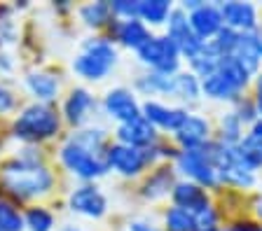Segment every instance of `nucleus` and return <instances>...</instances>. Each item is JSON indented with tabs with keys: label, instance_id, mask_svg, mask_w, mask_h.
<instances>
[{
	"label": "nucleus",
	"instance_id": "nucleus-36",
	"mask_svg": "<svg viewBox=\"0 0 262 231\" xmlns=\"http://www.w3.org/2000/svg\"><path fill=\"white\" fill-rule=\"evenodd\" d=\"M14 108V96L5 87H0V112H10Z\"/></svg>",
	"mask_w": 262,
	"mask_h": 231
},
{
	"label": "nucleus",
	"instance_id": "nucleus-10",
	"mask_svg": "<svg viewBox=\"0 0 262 231\" xmlns=\"http://www.w3.org/2000/svg\"><path fill=\"white\" fill-rule=\"evenodd\" d=\"M71 210L84 215V217H101V215L108 210V198L101 194V189L94 187V185H84V187H77L75 192L68 198Z\"/></svg>",
	"mask_w": 262,
	"mask_h": 231
},
{
	"label": "nucleus",
	"instance_id": "nucleus-12",
	"mask_svg": "<svg viewBox=\"0 0 262 231\" xmlns=\"http://www.w3.org/2000/svg\"><path fill=\"white\" fill-rule=\"evenodd\" d=\"M190 112L180 110V108H166L162 103H145L143 105V117H145L152 126L166 129V131H178L183 121L187 119Z\"/></svg>",
	"mask_w": 262,
	"mask_h": 231
},
{
	"label": "nucleus",
	"instance_id": "nucleus-39",
	"mask_svg": "<svg viewBox=\"0 0 262 231\" xmlns=\"http://www.w3.org/2000/svg\"><path fill=\"white\" fill-rule=\"evenodd\" d=\"M227 231H253L248 224H239V226H232V229H227Z\"/></svg>",
	"mask_w": 262,
	"mask_h": 231
},
{
	"label": "nucleus",
	"instance_id": "nucleus-17",
	"mask_svg": "<svg viewBox=\"0 0 262 231\" xmlns=\"http://www.w3.org/2000/svg\"><path fill=\"white\" fill-rule=\"evenodd\" d=\"M234 56L241 66L248 72H255L257 66H260L262 59V44H260V35L253 33H239V42L234 47Z\"/></svg>",
	"mask_w": 262,
	"mask_h": 231
},
{
	"label": "nucleus",
	"instance_id": "nucleus-42",
	"mask_svg": "<svg viewBox=\"0 0 262 231\" xmlns=\"http://www.w3.org/2000/svg\"><path fill=\"white\" fill-rule=\"evenodd\" d=\"M257 108H260V112H262V100H257Z\"/></svg>",
	"mask_w": 262,
	"mask_h": 231
},
{
	"label": "nucleus",
	"instance_id": "nucleus-29",
	"mask_svg": "<svg viewBox=\"0 0 262 231\" xmlns=\"http://www.w3.org/2000/svg\"><path fill=\"white\" fill-rule=\"evenodd\" d=\"M166 229L169 231H194V215L183 208H171L166 213Z\"/></svg>",
	"mask_w": 262,
	"mask_h": 231
},
{
	"label": "nucleus",
	"instance_id": "nucleus-38",
	"mask_svg": "<svg viewBox=\"0 0 262 231\" xmlns=\"http://www.w3.org/2000/svg\"><path fill=\"white\" fill-rule=\"evenodd\" d=\"M124 231H155L150 224H145V222H134V224H129Z\"/></svg>",
	"mask_w": 262,
	"mask_h": 231
},
{
	"label": "nucleus",
	"instance_id": "nucleus-2",
	"mask_svg": "<svg viewBox=\"0 0 262 231\" xmlns=\"http://www.w3.org/2000/svg\"><path fill=\"white\" fill-rule=\"evenodd\" d=\"M59 126L61 119L54 108H49L47 103H33L14 121V136L26 143H38V140L56 136Z\"/></svg>",
	"mask_w": 262,
	"mask_h": 231
},
{
	"label": "nucleus",
	"instance_id": "nucleus-25",
	"mask_svg": "<svg viewBox=\"0 0 262 231\" xmlns=\"http://www.w3.org/2000/svg\"><path fill=\"white\" fill-rule=\"evenodd\" d=\"M138 17H143L152 26L164 23L171 17V3H166V0H145V3H141V14Z\"/></svg>",
	"mask_w": 262,
	"mask_h": 231
},
{
	"label": "nucleus",
	"instance_id": "nucleus-15",
	"mask_svg": "<svg viewBox=\"0 0 262 231\" xmlns=\"http://www.w3.org/2000/svg\"><path fill=\"white\" fill-rule=\"evenodd\" d=\"M173 201H176V208H183L192 215H199L206 208H211L206 192H204L199 185H192V182H180V185H176Z\"/></svg>",
	"mask_w": 262,
	"mask_h": 231
},
{
	"label": "nucleus",
	"instance_id": "nucleus-28",
	"mask_svg": "<svg viewBox=\"0 0 262 231\" xmlns=\"http://www.w3.org/2000/svg\"><path fill=\"white\" fill-rule=\"evenodd\" d=\"M24 226V215L12 203L0 201V231H21Z\"/></svg>",
	"mask_w": 262,
	"mask_h": 231
},
{
	"label": "nucleus",
	"instance_id": "nucleus-9",
	"mask_svg": "<svg viewBox=\"0 0 262 231\" xmlns=\"http://www.w3.org/2000/svg\"><path fill=\"white\" fill-rule=\"evenodd\" d=\"M103 108L105 112H108L113 119L122 121V124H126V121H134V119H141V108H138L136 98H134V94H131L129 89H110L108 94H105L103 98Z\"/></svg>",
	"mask_w": 262,
	"mask_h": 231
},
{
	"label": "nucleus",
	"instance_id": "nucleus-20",
	"mask_svg": "<svg viewBox=\"0 0 262 231\" xmlns=\"http://www.w3.org/2000/svg\"><path fill=\"white\" fill-rule=\"evenodd\" d=\"M26 84L31 94L40 100H54L59 94V80L49 72H31L26 77Z\"/></svg>",
	"mask_w": 262,
	"mask_h": 231
},
{
	"label": "nucleus",
	"instance_id": "nucleus-22",
	"mask_svg": "<svg viewBox=\"0 0 262 231\" xmlns=\"http://www.w3.org/2000/svg\"><path fill=\"white\" fill-rule=\"evenodd\" d=\"M220 59H223V56H220L218 52L213 49V44H206V42H204V47L196 52V54L192 56L190 61H192V68H194V70L199 72L204 80H206L208 75H213V72L218 70Z\"/></svg>",
	"mask_w": 262,
	"mask_h": 231
},
{
	"label": "nucleus",
	"instance_id": "nucleus-41",
	"mask_svg": "<svg viewBox=\"0 0 262 231\" xmlns=\"http://www.w3.org/2000/svg\"><path fill=\"white\" fill-rule=\"evenodd\" d=\"M61 231H80V229H75V226H71V224H68V226H63V229H61Z\"/></svg>",
	"mask_w": 262,
	"mask_h": 231
},
{
	"label": "nucleus",
	"instance_id": "nucleus-23",
	"mask_svg": "<svg viewBox=\"0 0 262 231\" xmlns=\"http://www.w3.org/2000/svg\"><path fill=\"white\" fill-rule=\"evenodd\" d=\"M215 72H220L225 80H229V82L234 84L236 89H244L246 84H248V75H251V72L246 70V68L241 66L234 56H223V59H220V63H218V70H215Z\"/></svg>",
	"mask_w": 262,
	"mask_h": 231
},
{
	"label": "nucleus",
	"instance_id": "nucleus-40",
	"mask_svg": "<svg viewBox=\"0 0 262 231\" xmlns=\"http://www.w3.org/2000/svg\"><path fill=\"white\" fill-rule=\"evenodd\" d=\"M257 100H262V75L257 77Z\"/></svg>",
	"mask_w": 262,
	"mask_h": 231
},
{
	"label": "nucleus",
	"instance_id": "nucleus-16",
	"mask_svg": "<svg viewBox=\"0 0 262 231\" xmlns=\"http://www.w3.org/2000/svg\"><path fill=\"white\" fill-rule=\"evenodd\" d=\"M176 138L185 149H202L208 143V121L196 115H187L183 126L176 131Z\"/></svg>",
	"mask_w": 262,
	"mask_h": 231
},
{
	"label": "nucleus",
	"instance_id": "nucleus-30",
	"mask_svg": "<svg viewBox=\"0 0 262 231\" xmlns=\"http://www.w3.org/2000/svg\"><path fill=\"white\" fill-rule=\"evenodd\" d=\"M199 91H202V84L196 82V77L192 75V72H180V75H176V96L194 100L196 96H199Z\"/></svg>",
	"mask_w": 262,
	"mask_h": 231
},
{
	"label": "nucleus",
	"instance_id": "nucleus-11",
	"mask_svg": "<svg viewBox=\"0 0 262 231\" xmlns=\"http://www.w3.org/2000/svg\"><path fill=\"white\" fill-rule=\"evenodd\" d=\"M117 140H120V145H126V147L143 149L155 143V126L145 117L126 121V124H120V129H117Z\"/></svg>",
	"mask_w": 262,
	"mask_h": 231
},
{
	"label": "nucleus",
	"instance_id": "nucleus-26",
	"mask_svg": "<svg viewBox=\"0 0 262 231\" xmlns=\"http://www.w3.org/2000/svg\"><path fill=\"white\" fill-rule=\"evenodd\" d=\"M110 14H113V10H110L108 3H89V5H84L80 10L82 21L87 23V26H94V28L105 26Z\"/></svg>",
	"mask_w": 262,
	"mask_h": 231
},
{
	"label": "nucleus",
	"instance_id": "nucleus-8",
	"mask_svg": "<svg viewBox=\"0 0 262 231\" xmlns=\"http://www.w3.org/2000/svg\"><path fill=\"white\" fill-rule=\"evenodd\" d=\"M105 161H108V168H115L117 173L131 177V175H138L145 168L147 154H145V149L126 147V145L117 143L105 149Z\"/></svg>",
	"mask_w": 262,
	"mask_h": 231
},
{
	"label": "nucleus",
	"instance_id": "nucleus-37",
	"mask_svg": "<svg viewBox=\"0 0 262 231\" xmlns=\"http://www.w3.org/2000/svg\"><path fill=\"white\" fill-rule=\"evenodd\" d=\"M248 138H253V140H257V143H262V119L253 124V131H251V136H248Z\"/></svg>",
	"mask_w": 262,
	"mask_h": 231
},
{
	"label": "nucleus",
	"instance_id": "nucleus-34",
	"mask_svg": "<svg viewBox=\"0 0 262 231\" xmlns=\"http://www.w3.org/2000/svg\"><path fill=\"white\" fill-rule=\"evenodd\" d=\"M110 10L120 17H126V19H136L141 14V3H129V0H117L110 5Z\"/></svg>",
	"mask_w": 262,
	"mask_h": 231
},
{
	"label": "nucleus",
	"instance_id": "nucleus-31",
	"mask_svg": "<svg viewBox=\"0 0 262 231\" xmlns=\"http://www.w3.org/2000/svg\"><path fill=\"white\" fill-rule=\"evenodd\" d=\"M218 177H220V180H225V182H229V185H239V187H251L253 182H255L253 173L241 171V168H234V166L220 168V171H218Z\"/></svg>",
	"mask_w": 262,
	"mask_h": 231
},
{
	"label": "nucleus",
	"instance_id": "nucleus-27",
	"mask_svg": "<svg viewBox=\"0 0 262 231\" xmlns=\"http://www.w3.org/2000/svg\"><path fill=\"white\" fill-rule=\"evenodd\" d=\"M24 224L31 231H52L54 229V215L49 210L40 208V206H35V208H28L26 217H24Z\"/></svg>",
	"mask_w": 262,
	"mask_h": 231
},
{
	"label": "nucleus",
	"instance_id": "nucleus-32",
	"mask_svg": "<svg viewBox=\"0 0 262 231\" xmlns=\"http://www.w3.org/2000/svg\"><path fill=\"white\" fill-rule=\"evenodd\" d=\"M169 187H171V173L159 171V173H155V175L147 180L145 196L157 198V196H162V194H166V189H169Z\"/></svg>",
	"mask_w": 262,
	"mask_h": 231
},
{
	"label": "nucleus",
	"instance_id": "nucleus-1",
	"mask_svg": "<svg viewBox=\"0 0 262 231\" xmlns=\"http://www.w3.org/2000/svg\"><path fill=\"white\" fill-rule=\"evenodd\" d=\"M3 187L16 198H33L40 194H47L54 185V175L49 173L47 166L38 161H26L21 157L7 161L0 171Z\"/></svg>",
	"mask_w": 262,
	"mask_h": 231
},
{
	"label": "nucleus",
	"instance_id": "nucleus-18",
	"mask_svg": "<svg viewBox=\"0 0 262 231\" xmlns=\"http://www.w3.org/2000/svg\"><path fill=\"white\" fill-rule=\"evenodd\" d=\"M92 108H94V98L87 89H73L68 100H66V105H63V115L71 124L77 126V124H82V121L87 119Z\"/></svg>",
	"mask_w": 262,
	"mask_h": 231
},
{
	"label": "nucleus",
	"instance_id": "nucleus-7",
	"mask_svg": "<svg viewBox=\"0 0 262 231\" xmlns=\"http://www.w3.org/2000/svg\"><path fill=\"white\" fill-rule=\"evenodd\" d=\"M166 38H169L171 42L178 47L180 54H187V59H192V56H194L196 52L204 47V40L199 38L194 31H192L190 19L185 17V12H183V10L171 12V17H169V35H166Z\"/></svg>",
	"mask_w": 262,
	"mask_h": 231
},
{
	"label": "nucleus",
	"instance_id": "nucleus-6",
	"mask_svg": "<svg viewBox=\"0 0 262 231\" xmlns=\"http://www.w3.org/2000/svg\"><path fill=\"white\" fill-rule=\"evenodd\" d=\"M178 168L187 177H192L199 185H206V187H213L218 182V168L213 166V161L208 159V154L204 149H185V152H180Z\"/></svg>",
	"mask_w": 262,
	"mask_h": 231
},
{
	"label": "nucleus",
	"instance_id": "nucleus-3",
	"mask_svg": "<svg viewBox=\"0 0 262 231\" xmlns=\"http://www.w3.org/2000/svg\"><path fill=\"white\" fill-rule=\"evenodd\" d=\"M117 63V49L105 38H92L84 42V52L73 61V70L84 80H103Z\"/></svg>",
	"mask_w": 262,
	"mask_h": 231
},
{
	"label": "nucleus",
	"instance_id": "nucleus-24",
	"mask_svg": "<svg viewBox=\"0 0 262 231\" xmlns=\"http://www.w3.org/2000/svg\"><path fill=\"white\" fill-rule=\"evenodd\" d=\"M138 87L147 94H176V77L173 75H162V72H152L138 80Z\"/></svg>",
	"mask_w": 262,
	"mask_h": 231
},
{
	"label": "nucleus",
	"instance_id": "nucleus-19",
	"mask_svg": "<svg viewBox=\"0 0 262 231\" xmlns=\"http://www.w3.org/2000/svg\"><path fill=\"white\" fill-rule=\"evenodd\" d=\"M115 33H117V40L126 47H134V49H141L143 44L150 40V33H147V28L143 21L138 19H126L122 21L120 26L115 28Z\"/></svg>",
	"mask_w": 262,
	"mask_h": 231
},
{
	"label": "nucleus",
	"instance_id": "nucleus-14",
	"mask_svg": "<svg viewBox=\"0 0 262 231\" xmlns=\"http://www.w3.org/2000/svg\"><path fill=\"white\" fill-rule=\"evenodd\" d=\"M190 26L202 40L211 38V35H218L220 31H223V14H220V7L199 5L196 10H192V14H190Z\"/></svg>",
	"mask_w": 262,
	"mask_h": 231
},
{
	"label": "nucleus",
	"instance_id": "nucleus-4",
	"mask_svg": "<svg viewBox=\"0 0 262 231\" xmlns=\"http://www.w3.org/2000/svg\"><path fill=\"white\" fill-rule=\"evenodd\" d=\"M61 161L68 171L75 173L82 180H94L108 171V161H105L103 152H94L75 140H68L61 147Z\"/></svg>",
	"mask_w": 262,
	"mask_h": 231
},
{
	"label": "nucleus",
	"instance_id": "nucleus-13",
	"mask_svg": "<svg viewBox=\"0 0 262 231\" xmlns=\"http://www.w3.org/2000/svg\"><path fill=\"white\" fill-rule=\"evenodd\" d=\"M220 14H223V21L227 23V28L236 31V33H251L255 28V7L248 5V3H225L220 7Z\"/></svg>",
	"mask_w": 262,
	"mask_h": 231
},
{
	"label": "nucleus",
	"instance_id": "nucleus-21",
	"mask_svg": "<svg viewBox=\"0 0 262 231\" xmlns=\"http://www.w3.org/2000/svg\"><path fill=\"white\" fill-rule=\"evenodd\" d=\"M202 91L215 100H227V98H234V96L239 94V89L229 82V80H225L220 72H213V75H208L206 80H204Z\"/></svg>",
	"mask_w": 262,
	"mask_h": 231
},
{
	"label": "nucleus",
	"instance_id": "nucleus-33",
	"mask_svg": "<svg viewBox=\"0 0 262 231\" xmlns=\"http://www.w3.org/2000/svg\"><path fill=\"white\" fill-rule=\"evenodd\" d=\"M241 138V121L236 115H227L223 119V140L227 145H236Z\"/></svg>",
	"mask_w": 262,
	"mask_h": 231
},
{
	"label": "nucleus",
	"instance_id": "nucleus-35",
	"mask_svg": "<svg viewBox=\"0 0 262 231\" xmlns=\"http://www.w3.org/2000/svg\"><path fill=\"white\" fill-rule=\"evenodd\" d=\"M215 224H218V220H215V213L211 208L194 215V231H215Z\"/></svg>",
	"mask_w": 262,
	"mask_h": 231
},
{
	"label": "nucleus",
	"instance_id": "nucleus-5",
	"mask_svg": "<svg viewBox=\"0 0 262 231\" xmlns=\"http://www.w3.org/2000/svg\"><path fill=\"white\" fill-rule=\"evenodd\" d=\"M138 52V59L145 66L155 68V72L173 75L180 63V52L169 38H150Z\"/></svg>",
	"mask_w": 262,
	"mask_h": 231
}]
</instances>
